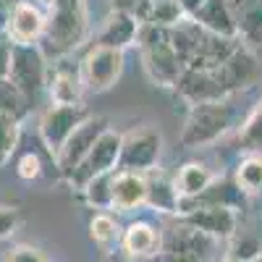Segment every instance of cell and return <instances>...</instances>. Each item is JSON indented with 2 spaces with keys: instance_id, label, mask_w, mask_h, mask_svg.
I'll return each instance as SVG.
<instances>
[{
  "instance_id": "1",
  "label": "cell",
  "mask_w": 262,
  "mask_h": 262,
  "mask_svg": "<svg viewBox=\"0 0 262 262\" xmlns=\"http://www.w3.org/2000/svg\"><path fill=\"white\" fill-rule=\"evenodd\" d=\"M259 79V60L252 48L242 45L226 63L215 66L205 71H184L176 90L184 100L191 105L196 102H210V100H223L238 92H247Z\"/></svg>"
},
{
  "instance_id": "2",
  "label": "cell",
  "mask_w": 262,
  "mask_h": 262,
  "mask_svg": "<svg viewBox=\"0 0 262 262\" xmlns=\"http://www.w3.org/2000/svg\"><path fill=\"white\" fill-rule=\"evenodd\" d=\"M252 107H244V92L223 97V100H210V102H196L189 107L186 121L181 126L179 142L184 149H200L207 144H215L231 131H238Z\"/></svg>"
},
{
  "instance_id": "3",
  "label": "cell",
  "mask_w": 262,
  "mask_h": 262,
  "mask_svg": "<svg viewBox=\"0 0 262 262\" xmlns=\"http://www.w3.org/2000/svg\"><path fill=\"white\" fill-rule=\"evenodd\" d=\"M90 32V13L86 0H48L45 34H42V53L45 58H63L74 53Z\"/></svg>"
},
{
  "instance_id": "4",
  "label": "cell",
  "mask_w": 262,
  "mask_h": 262,
  "mask_svg": "<svg viewBox=\"0 0 262 262\" xmlns=\"http://www.w3.org/2000/svg\"><path fill=\"white\" fill-rule=\"evenodd\" d=\"M137 45H139V53H142L144 71L152 81L158 86H176L179 84V79L184 74V63L179 60L176 50H173L168 29L142 24Z\"/></svg>"
},
{
  "instance_id": "5",
  "label": "cell",
  "mask_w": 262,
  "mask_h": 262,
  "mask_svg": "<svg viewBox=\"0 0 262 262\" xmlns=\"http://www.w3.org/2000/svg\"><path fill=\"white\" fill-rule=\"evenodd\" d=\"M215 249V238L179 221L163 236L160 252L144 262H210Z\"/></svg>"
},
{
  "instance_id": "6",
  "label": "cell",
  "mask_w": 262,
  "mask_h": 262,
  "mask_svg": "<svg viewBox=\"0 0 262 262\" xmlns=\"http://www.w3.org/2000/svg\"><path fill=\"white\" fill-rule=\"evenodd\" d=\"M163 155V134L152 126H134L121 134V158L118 170L152 173Z\"/></svg>"
},
{
  "instance_id": "7",
  "label": "cell",
  "mask_w": 262,
  "mask_h": 262,
  "mask_svg": "<svg viewBox=\"0 0 262 262\" xmlns=\"http://www.w3.org/2000/svg\"><path fill=\"white\" fill-rule=\"evenodd\" d=\"M123 74V50L92 45L86 55L79 60V79L84 92L102 95L113 90Z\"/></svg>"
},
{
  "instance_id": "8",
  "label": "cell",
  "mask_w": 262,
  "mask_h": 262,
  "mask_svg": "<svg viewBox=\"0 0 262 262\" xmlns=\"http://www.w3.org/2000/svg\"><path fill=\"white\" fill-rule=\"evenodd\" d=\"M8 81H11L16 90L29 100V105H32V100L39 95L42 86H48L45 53H42L37 45H13Z\"/></svg>"
},
{
  "instance_id": "9",
  "label": "cell",
  "mask_w": 262,
  "mask_h": 262,
  "mask_svg": "<svg viewBox=\"0 0 262 262\" xmlns=\"http://www.w3.org/2000/svg\"><path fill=\"white\" fill-rule=\"evenodd\" d=\"M105 128H111L107 126V118L102 116H90L86 121H81L76 128H74V134L63 142V147L58 149V155L53 158L55 160V168L58 173L69 181L71 173L84 163V158L90 155V149L95 147V142L100 139V134Z\"/></svg>"
},
{
  "instance_id": "10",
  "label": "cell",
  "mask_w": 262,
  "mask_h": 262,
  "mask_svg": "<svg viewBox=\"0 0 262 262\" xmlns=\"http://www.w3.org/2000/svg\"><path fill=\"white\" fill-rule=\"evenodd\" d=\"M118 158H121V134L116 128H105L100 139L95 142V147L90 149V155L84 158V163L69 176V184L74 189H84L102 173L118 170Z\"/></svg>"
},
{
  "instance_id": "11",
  "label": "cell",
  "mask_w": 262,
  "mask_h": 262,
  "mask_svg": "<svg viewBox=\"0 0 262 262\" xmlns=\"http://www.w3.org/2000/svg\"><path fill=\"white\" fill-rule=\"evenodd\" d=\"M92 113L84 105H50L39 118V137L45 142L48 152L55 158L63 142L74 134V128L86 121Z\"/></svg>"
},
{
  "instance_id": "12",
  "label": "cell",
  "mask_w": 262,
  "mask_h": 262,
  "mask_svg": "<svg viewBox=\"0 0 262 262\" xmlns=\"http://www.w3.org/2000/svg\"><path fill=\"white\" fill-rule=\"evenodd\" d=\"M191 228L207 233L210 238H233L238 233V210L228 205H202L181 215Z\"/></svg>"
},
{
  "instance_id": "13",
  "label": "cell",
  "mask_w": 262,
  "mask_h": 262,
  "mask_svg": "<svg viewBox=\"0 0 262 262\" xmlns=\"http://www.w3.org/2000/svg\"><path fill=\"white\" fill-rule=\"evenodd\" d=\"M3 32L8 34V39L13 45H37L42 39V34H45V13L37 6L21 0V3L11 11Z\"/></svg>"
},
{
  "instance_id": "14",
  "label": "cell",
  "mask_w": 262,
  "mask_h": 262,
  "mask_svg": "<svg viewBox=\"0 0 262 262\" xmlns=\"http://www.w3.org/2000/svg\"><path fill=\"white\" fill-rule=\"evenodd\" d=\"M231 18L236 24V37L247 48L262 45V0H226Z\"/></svg>"
},
{
  "instance_id": "15",
  "label": "cell",
  "mask_w": 262,
  "mask_h": 262,
  "mask_svg": "<svg viewBox=\"0 0 262 262\" xmlns=\"http://www.w3.org/2000/svg\"><path fill=\"white\" fill-rule=\"evenodd\" d=\"M139 27H142V24H139V21L131 16V13L116 8V11L107 13V18L102 21V27H100V32H97V42H95V45L123 50V48H128V45H134V42H137V37H139Z\"/></svg>"
},
{
  "instance_id": "16",
  "label": "cell",
  "mask_w": 262,
  "mask_h": 262,
  "mask_svg": "<svg viewBox=\"0 0 262 262\" xmlns=\"http://www.w3.org/2000/svg\"><path fill=\"white\" fill-rule=\"evenodd\" d=\"M147 176L144 173H131V170H116L113 179V196H111V207L128 212L147 205Z\"/></svg>"
},
{
  "instance_id": "17",
  "label": "cell",
  "mask_w": 262,
  "mask_h": 262,
  "mask_svg": "<svg viewBox=\"0 0 262 262\" xmlns=\"http://www.w3.org/2000/svg\"><path fill=\"white\" fill-rule=\"evenodd\" d=\"M160 244H163V233L158 228H152L149 223L144 221H137L131 223L123 236H121V247L123 252L131 257V259H149L160 252Z\"/></svg>"
},
{
  "instance_id": "18",
  "label": "cell",
  "mask_w": 262,
  "mask_h": 262,
  "mask_svg": "<svg viewBox=\"0 0 262 262\" xmlns=\"http://www.w3.org/2000/svg\"><path fill=\"white\" fill-rule=\"evenodd\" d=\"M48 92L53 105H84V86L79 79V66L71 71L66 66H58L53 74H48Z\"/></svg>"
},
{
  "instance_id": "19",
  "label": "cell",
  "mask_w": 262,
  "mask_h": 262,
  "mask_svg": "<svg viewBox=\"0 0 262 262\" xmlns=\"http://www.w3.org/2000/svg\"><path fill=\"white\" fill-rule=\"evenodd\" d=\"M215 181V176L210 173V168L205 163H184L173 179V189L181 200H196L200 194L207 191V186Z\"/></svg>"
},
{
  "instance_id": "20",
  "label": "cell",
  "mask_w": 262,
  "mask_h": 262,
  "mask_svg": "<svg viewBox=\"0 0 262 262\" xmlns=\"http://www.w3.org/2000/svg\"><path fill=\"white\" fill-rule=\"evenodd\" d=\"M202 29L221 34V37H236V24L231 18V11L226 6V0H207V3L191 16ZM238 39V37H236Z\"/></svg>"
},
{
  "instance_id": "21",
  "label": "cell",
  "mask_w": 262,
  "mask_h": 262,
  "mask_svg": "<svg viewBox=\"0 0 262 262\" xmlns=\"http://www.w3.org/2000/svg\"><path fill=\"white\" fill-rule=\"evenodd\" d=\"M236 144H238V149H244L247 155H249V152L262 155V97L254 102L252 113L247 116V121L242 123V128H238Z\"/></svg>"
},
{
  "instance_id": "22",
  "label": "cell",
  "mask_w": 262,
  "mask_h": 262,
  "mask_svg": "<svg viewBox=\"0 0 262 262\" xmlns=\"http://www.w3.org/2000/svg\"><path fill=\"white\" fill-rule=\"evenodd\" d=\"M184 18H189V16H186L184 8L179 6V0H149L144 24L160 27V29H170V27L181 24Z\"/></svg>"
},
{
  "instance_id": "23",
  "label": "cell",
  "mask_w": 262,
  "mask_h": 262,
  "mask_svg": "<svg viewBox=\"0 0 262 262\" xmlns=\"http://www.w3.org/2000/svg\"><path fill=\"white\" fill-rule=\"evenodd\" d=\"M233 181L236 186L242 189L244 194H257L262 191V155H244L236 165V173H233Z\"/></svg>"
},
{
  "instance_id": "24",
  "label": "cell",
  "mask_w": 262,
  "mask_h": 262,
  "mask_svg": "<svg viewBox=\"0 0 262 262\" xmlns=\"http://www.w3.org/2000/svg\"><path fill=\"white\" fill-rule=\"evenodd\" d=\"M147 186H149V191H147V205L149 207H155L160 212H176L179 194L173 189V181H168L163 176H152V179L147 176Z\"/></svg>"
},
{
  "instance_id": "25",
  "label": "cell",
  "mask_w": 262,
  "mask_h": 262,
  "mask_svg": "<svg viewBox=\"0 0 262 262\" xmlns=\"http://www.w3.org/2000/svg\"><path fill=\"white\" fill-rule=\"evenodd\" d=\"M113 179H116V170L111 173H102V176L92 179L84 189H79L84 194L86 205H92L95 210H111V196H113Z\"/></svg>"
},
{
  "instance_id": "26",
  "label": "cell",
  "mask_w": 262,
  "mask_h": 262,
  "mask_svg": "<svg viewBox=\"0 0 262 262\" xmlns=\"http://www.w3.org/2000/svg\"><path fill=\"white\" fill-rule=\"evenodd\" d=\"M90 236H92V242L102 249H113L118 242H121V228L118 223L113 221V215H107V212H97L92 221H90Z\"/></svg>"
},
{
  "instance_id": "27",
  "label": "cell",
  "mask_w": 262,
  "mask_h": 262,
  "mask_svg": "<svg viewBox=\"0 0 262 262\" xmlns=\"http://www.w3.org/2000/svg\"><path fill=\"white\" fill-rule=\"evenodd\" d=\"M18 139H21V121L8 113H0V168H6L16 155Z\"/></svg>"
},
{
  "instance_id": "28",
  "label": "cell",
  "mask_w": 262,
  "mask_h": 262,
  "mask_svg": "<svg viewBox=\"0 0 262 262\" xmlns=\"http://www.w3.org/2000/svg\"><path fill=\"white\" fill-rule=\"evenodd\" d=\"M27 111H29V100L21 95L8 79H3L0 81V113H8V116L21 121L27 116Z\"/></svg>"
},
{
  "instance_id": "29",
  "label": "cell",
  "mask_w": 262,
  "mask_h": 262,
  "mask_svg": "<svg viewBox=\"0 0 262 262\" xmlns=\"http://www.w3.org/2000/svg\"><path fill=\"white\" fill-rule=\"evenodd\" d=\"M231 254L236 259H242V262H252V259L262 257V244L257 242L254 236H242V238H236V242H233V252Z\"/></svg>"
},
{
  "instance_id": "30",
  "label": "cell",
  "mask_w": 262,
  "mask_h": 262,
  "mask_svg": "<svg viewBox=\"0 0 262 262\" xmlns=\"http://www.w3.org/2000/svg\"><path fill=\"white\" fill-rule=\"evenodd\" d=\"M21 226V212L13 205H0V238H8Z\"/></svg>"
},
{
  "instance_id": "31",
  "label": "cell",
  "mask_w": 262,
  "mask_h": 262,
  "mask_svg": "<svg viewBox=\"0 0 262 262\" xmlns=\"http://www.w3.org/2000/svg\"><path fill=\"white\" fill-rule=\"evenodd\" d=\"M6 262H50L48 254L37 249V247H29V244H18L13 247L8 254H6Z\"/></svg>"
},
{
  "instance_id": "32",
  "label": "cell",
  "mask_w": 262,
  "mask_h": 262,
  "mask_svg": "<svg viewBox=\"0 0 262 262\" xmlns=\"http://www.w3.org/2000/svg\"><path fill=\"white\" fill-rule=\"evenodd\" d=\"M18 179H24V181H32L37 179L39 173H42V163H39V155H34V152H27L24 158L18 160Z\"/></svg>"
},
{
  "instance_id": "33",
  "label": "cell",
  "mask_w": 262,
  "mask_h": 262,
  "mask_svg": "<svg viewBox=\"0 0 262 262\" xmlns=\"http://www.w3.org/2000/svg\"><path fill=\"white\" fill-rule=\"evenodd\" d=\"M11 58H13V42L6 32H0V81L8 79L11 74Z\"/></svg>"
},
{
  "instance_id": "34",
  "label": "cell",
  "mask_w": 262,
  "mask_h": 262,
  "mask_svg": "<svg viewBox=\"0 0 262 262\" xmlns=\"http://www.w3.org/2000/svg\"><path fill=\"white\" fill-rule=\"evenodd\" d=\"M18 3H21V0H0V32L6 29V21H8L11 11H13Z\"/></svg>"
},
{
  "instance_id": "35",
  "label": "cell",
  "mask_w": 262,
  "mask_h": 262,
  "mask_svg": "<svg viewBox=\"0 0 262 262\" xmlns=\"http://www.w3.org/2000/svg\"><path fill=\"white\" fill-rule=\"evenodd\" d=\"M205 3H207V0H179V6L184 8V13H186L189 18H191V16H194L196 11H200V8H202Z\"/></svg>"
},
{
  "instance_id": "36",
  "label": "cell",
  "mask_w": 262,
  "mask_h": 262,
  "mask_svg": "<svg viewBox=\"0 0 262 262\" xmlns=\"http://www.w3.org/2000/svg\"><path fill=\"white\" fill-rule=\"evenodd\" d=\"M223 262H242V259H236V257H233V254H228V257H226V259H223Z\"/></svg>"
},
{
  "instance_id": "37",
  "label": "cell",
  "mask_w": 262,
  "mask_h": 262,
  "mask_svg": "<svg viewBox=\"0 0 262 262\" xmlns=\"http://www.w3.org/2000/svg\"><path fill=\"white\" fill-rule=\"evenodd\" d=\"M252 262H262V257H257V259H252Z\"/></svg>"
}]
</instances>
